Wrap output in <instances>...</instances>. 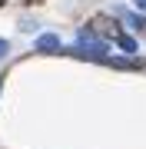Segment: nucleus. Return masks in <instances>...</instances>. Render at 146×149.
I'll use <instances>...</instances> for the list:
<instances>
[{
  "mask_svg": "<svg viewBox=\"0 0 146 149\" xmlns=\"http://www.w3.org/2000/svg\"><path fill=\"white\" fill-rule=\"evenodd\" d=\"M126 23H130L133 30H146V17H130L126 13Z\"/></svg>",
  "mask_w": 146,
  "mask_h": 149,
  "instance_id": "20e7f679",
  "label": "nucleus"
},
{
  "mask_svg": "<svg viewBox=\"0 0 146 149\" xmlns=\"http://www.w3.org/2000/svg\"><path fill=\"white\" fill-rule=\"evenodd\" d=\"M0 86H3V76H0Z\"/></svg>",
  "mask_w": 146,
  "mask_h": 149,
  "instance_id": "0eeeda50",
  "label": "nucleus"
},
{
  "mask_svg": "<svg viewBox=\"0 0 146 149\" xmlns=\"http://www.w3.org/2000/svg\"><path fill=\"white\" fill-rule=\"evenodd\" d=\"M116 43H119V50H123V53H136V40H133V37H126V33H119Z\"/></svg>",
  "mask_w": 146,
  "mask_h": 149,
  "instance_id": "7ed1b4c3",
  "label": "nucleus"
},
{
  "mask_svg": "<svg viewBox=\"0 0 146 149\" xmlns=\"http://www.w3.org/2000/svg\"><path fill=\"white\" fill-rule=\"evenodd\" d=\"M133 3H136V7H140V10H146V0H133Z\"/></svg>",
  "mask_w": 146,
  "mask_h": 149,
  "instance_id": "423d86ee",
  "label": "nucleus"
},
{
  "mask_svg": "<svg viewBox=\"0 0 146 149\" xmlns=\"http://www.w3.org/2000/svg\"><path fill=\"white\" fill-rule=\"evenodd\" d=\"M73 53L90 56V60H106V43L93 37V30H80L76 33V50Z\"/></svg>",
  "mask_w": 146,
  "mask_h": 149,
  "instance_id": "f257e3e1",
  "label": "nucleus"
},
{
  "mask_svg": "<svg viewBox=\"0 0 146 149\" xmlns=\"http://www.w3.org/2000/svg\"><path fill=\"white\" fill-rule=\"evenodd\" d=\"M7 53H10V43H7V40H3V37H0V60H3V56H7Z\"/></svg>",
  "mask_w": 146,
  "mask_h": 149,
  "instance_id": "39448f33",
  "label": "nucleus"
},
{
  "mask_svg": "<svg viewBox=\"0 0 146 149\" xmlns=\"http://www.w3.org/2000/svg\"><path fill=\"white\" fill-rule=\"evenodd\" d=\"M37 50H40V53H57V50H60V37H57V33H40V37H37Z\"/></svg>",
  "mask_w": 146,
  "mask_h": 149,
  "instance_id": "f03ea898",
  "label": "nucleus"
}]
</instances>
